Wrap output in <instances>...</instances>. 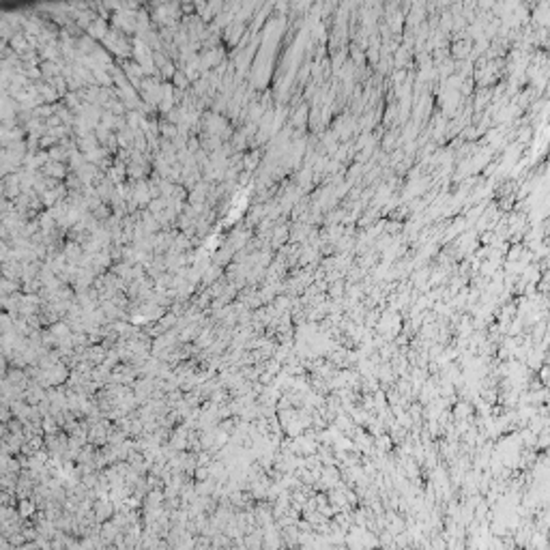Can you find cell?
<instances>
[{
	"label": "cell",
	"mask_w": 550,
	"mask_h": 550,
	"mask_svg": "<svg viewBox=\"0 0 550 550\" xmlns=\"http://www.w3.org/2000/svg\"><path fill=\"white\" fill-rule=\"evenodd\" d=\"M112 512H114V507H112V503L110 501H99L97 505H95V518H97V522H108L110 518H112Z\"/></svg>",
	"instance_id": "1"
},
{
	"label": "cell",
	"mask_w": 550,
	"mask_h": 550,
	"mask_svg": "<svg viewBox=\"0 0 550 550\" xmlns=\"http://www.w3.org/2000/svg\"><path fill=\"white\" fill-rule=\"evenodd\" d=\"M33 514H35V505H30V503H26V501L19 505V516H26V518H28V516H33Z\"/></svg>",
	"instance_id": "2"
},
{
	"label": "cell",
	"mask_w": 550,
	"mask_h": 550,
	"mask_svg": "<svg viewBox=\"0 0 550 550\" xmlns=\"http://www.w3.org/2000/svg\"><path fill=\"white\" fill-rule=\"evenodd\" d=\"M279 550H286V548H279Z\"/></svg>",
	"instance_id": "3"
}]
</instances>
